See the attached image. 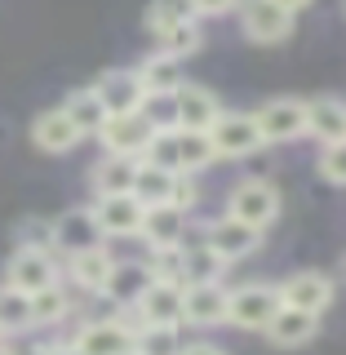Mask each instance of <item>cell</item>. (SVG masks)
I'll return each instance as SVG.
<instances>
[{"label": "cell", "mask_w": 346, "mask_h": 355, "mask_svg": "<svg viewBox=\"0 0 346 355\" xmlns=\"http://www.w3.org/2000/svg\"><path fill=\"white\" fill-rule=\"evenodd\" d=\"M67 315H71V293H67V284H53V288H44V293L31 297V324L36 329H58Z\"/></svg>", "instance_id": "27"}, {"label": "cell", "mask_w": 346, "mask_h": 355, "mask_svg": "<svg viewBox=\"0 0 346 355\" xmlns=\"http://www.w3.org/2000/svg\"><path fill=\"white\" fill-rule=\"evenodd\" d=\"M103 244V231H98V222L89 209H71L67 218L53 222V249H62L67 258L71 253H85V249H98Z\"/></svg>", "instance_id": "20"}, {"label": "cell", "mask_w": 346, "mask_h": 355, "mask_svg": "<svg viewBox=\"0 0 346 355\" xmlns=\"http://www.w3.org/2000/svg\"><path fill=\"white\" fill-rule=\"evenodd\" d=\"M275 311H280V288L275 284H240V288H231L227 324H236L244 333H266Z\"/></svg>", "instance_id": "3"}, {"label": "cell", "mask_w": 346, "mask_h": 355, "mask_svg": "<svg viewBox=\"0 0 346 355\" xmlns=\"http://www.w3.org/2000/svg\"><path fill=\"white\" fill-rule=\"evenodd\" d=\"M142 324H164V329H182V288L178 284H151L142 293V302L133 306Z\"/></svg>", "instance_id": "22"}, {"label": "cell", "mask_w": 346, "mask_h": 355, "mask_svg": "<svg viewBox=\"0 0 346 355\" xmlns=\"http://www.w3.org/2000/svg\"><path fill=\"white\" fill-rule=\"evenodd\" d=\"M138 164L133 155H103L94 164V196H129L138 182Z\"/></svg>", "instance_id": "24"}, {"label": "cell", "mask_w": 346, "mask_h": 355, "mask_svg": "<svg viewBox=\"0 0 346 355\" xmlns=\"http://www.w3.org/2000/svg\"><path fill=\"white\" fill-rule=\"evenodd\" d=\"M18 249H44V253H53V222L49 218L18 222Z\"/></svg>", "instance_id": "37"}, {"label": "cell", "mask_w": 346, "mask_h": 355, "mask_svg": "<svg viewBox=\"0 0 346 355\" xmlns=\"http://www.w3.org/2000/svg\"><path fill=\"white\" fill-rule=\"evenodd\" d=\"M258 133L266 147H280V142H297L306 138V98H271L253 111Z\"/></svg>", "instance_id": "4"}, {"label": "cell", "mask_w": 346, "mask_h": 355, "mask_svg": "<svg viewBox=\"0 0 346 355\" xmlns=\"http://www.w3.org/2000/svg\"><path fill=\"white\" fill-rule=\"evenodd\" d=\"M200 240H205L222 262H240V258H249V253H258L262 231H253V227H244V222H236V218L222 214L218 222H205Z\"/></svg>", "instance_id": "11"}, {"label": "cell", "mask_w": 346, "mask_h": 355, "mask_svg": "<svg viewBox=\"0 0 346 355\" xmlns=\"http://www.w3.org/2000/svg\"><path fill=\"white\" fill-rule=\"evenodd\" d=\"M151 284H155V280H151V266H147V262H116V266H111V275H107L103 297H107L116 311H133Z\"/></svg>", "instance_id": "15"}, {"label": "cell", "mask_w": 346, "mask_h": 355, "mask_svg": "<svg viewBox=\"0 0 346 355\" xmlns=\"http://www.w3.org/2000/svg\"><path fill=\"white\" fill-rule=\"evenodd\" d=\"M138 236L147 240V249H178V244H187V214L178 205H151L142 214Z\"/></svg>", "instance_id": "16"}, {"label": "cell", "mask_w": 346, "mask_h": 355, "mask_svg": "<svg viewBox=\"0 0 346 355\" xmlns=\"http://www.w3.org/2000/svg\"><path fill=\"white\" fill-rule=\"evenodd\" d=\"M315 333H320V315H311V311H297V306H284V302H280V311H275V320L266 324V338H271V347H284V351L306 347Z\"/></svg>", "instance_id": "19"}, {"label": "cell", "mask_w": 346, "mask_h": 355, "mask_svg": "<svg viewBox=\"0 0 346 355\" xmlns=\"http://www.w3.org/2000/svg\"><path fill=\"white\" fill-rule=\"evenodd\" d=\"M31 297L18 293V288L0 284V333L5 338H14V333H31Z\"/></svg>", "instance_id": "30"}, {"label": "cell", "mask_w": 346, "mask_h": 355, "mask_svg": "<svg viewBox=\"0 0 346 355\" xmlns=\"http://www.w3.org/2000/svg\"><path fill=\"white\" fill-rule=\"evenodd\" d=\"M275 5H284V9H288V14H293V18H297V14H302V9L311 5V0H275Z\"/></svg>", "instance_id": "43"}, {"label": "cell", "mask_w": 346, "mask_h": 355, "mask_svg": "<svg viewBox=\"0 0 346 355\" xmlns=\"http://www.w3.org/2000/svg\"><path fill=\"white\" fill-rule=\"evenodd\" d=\"M151 125H147V116L142 111H129V116H107V125H103V151L107 155H133V160H142V151H147V142H151Z\"/></svg>", "instance_id": "12"}, {"label": "cell", "mask_w": 346, "mask_h": 355, "mask_svg": "<svg viewBox=\"0 0 346 355\" xmlns=\"http://www.w3.org/2000/svg\"><path fill=\"white\" fill-rule=\"evenodd\" d=\"M275 288H280L284 306L311 311V315H325V311L333 306V297H338V284H333L325 271H293L288 280H280Z\"/></svg>", "instance_id": "9"}, {"label": "cell", "mask_w": 346, "mask_h": 355, "mask_svg": "<svg viewBox=\"0 0 346 355\" xmlns=\"http://www.w3.org/2000/svg\"><path fill=\"white\" fill-rule=\"evenodd\" d=\"M0 355H14V347H9V338L0 333Z\"/></svg>", "instance_id": "44"}, {"label": "cell", "mask_w": 346, "mask_h": 355, "mask_svg": "<svg viewBox=\"0 0 346 355\" xmlns=\"http://www.w3.org/2000/svg\"><path fill=\"white\" fill-rule=\"evenodd\" d=\"M209 138H214V151L218 160H244V155L262 151V133H258V120H253V111L244 116V111H222L218 125L209 129Z\"/></svg>", "instance_id": "5"}, {"label": "cell", "mask_w": 346, "mask_h": 355, "mask_svg": "<svg viewBox=\"0 0 346 355\" xmlns=\"http://www.w3.org/2000/svg\"><path fill=\"white\" fill-rule=\"evenodd\" d=\"M151 280L155 284H187V266H182V244L178 249H151Z\"/></svg>", "instance_id": "34"}, {"label": "cell", "mask_w": 346, "mask_h": 355, "mask_svg": "<svg viewBox=\"0 0 346 355\" xmlns=\"http://www.w3.org/2000/svg\"><path fill=\"white\" fill-rule=\"evenodd\" d=\"M173 103H178V129L209 133V129L218 125V116H222L218 94H209V89L196 85V80H182V89L173 94Z\"/></svg>", "instance_id": "14"}, {"label": "cell", "mask_w": 346, "mask_h": 355, "mask_svg": "<svg viewBox=\"0 0 346 355\" xmlns=\"http://www.w3.org/2000/svg\"><path fill=\"white\" fill-rule=\"evenodd\" d=\"M293 14L275 0H244L240 5V31L249 36L253 44H280L293 36Z\"/></svg>", "instance_id": "7"}, {"label": "cell", "mask_w": 346, "mask_h": 355, "mask_svg": "<svg viewBox=\"0 0 346 355\" xmlns=\"http://www.w3.org/2000/svg\"><path fill=\"white\" fill-rule=\"evenodd\" d=\"M111 266H116V258H111V249H107V244H98V249L71 253L62 271H67V280H71L76 288H85V293H94V297H103Z\"/></svg>", "instance_id": "17"}, {"label": "cell", "mask_w": 346, "mask_h": 355, "mask_svg": "<svg viewBox=\"0 0 346 355\" xmlns=\"http://www.w3.org/2000/svg\"><path fill=\"white\" fill-rule=\"evenodd\" d=\"M306 138H315L320 147L346 138V103L342 98H306Z\"/></svg>", "instance_id": "18"}, {"label": "cell", "mask_w": 346, "mask_h": 355, "mask_svg": "<svg viewBox=\"0 0 346 355\" xmlns=\"http://www.w3.org/2000/svg\"><path fill=\"white\" fill-rule=\"evenodd\" d=\"M62 111H67V120L80 129V138H98L103 125H107V111H103V103H98L94 85H89V89H76V94L62 103Z\"/></svg>", "instance_id": "25"}, {"label": "cell", "mask_w": 346, "mask_h": 355, "mask_svg": "<svg viewBox=\"0 0 346 355\" xmlns=\"http://www.w3.org/2000/svg\"><path fill=\"white\" fill-rule=\"evenodd\" d=\"M178 355H227L222 347H214V342H182V351Z\"/></svg>", "instance_id": "41"}, {"label": "cell", "mask_w": 346, "mask_h": 355, "mask_svg": "<svg viewBox=\"0 0 346 355\" xmlns=\"http://www.w3.org/2000/svg\"><path fill=\"white\" fill-rule=\"evenodd\" d=\"M196 200H200L196 178H191V173H178V182H173V205L182 209V214H191V209H196Z\"/></svg>", "instance_id": "39"}, {"label": "cell", "mask_w": 346, "mask_h": 355, "mask_svg": "<svg viewBox=\"0 0 346 355\" xmlns=\"http://www.w3.org/2000/svg\"><path fill=\"white\" fill-rule=\"evenodd\" d=\"M89 214H94L103 240H129V236L142 231V214H147V205H142L133 191L129 196H94Z\"/></svg>", "instance_id": "6"}, {"label": "cell", "mask_w": 346, "mask_h": 355, "mask_svg": "<svg viewBox=\"0 0 346 355\" xmlns=\"http://www.w3.org/2000/svg\"><path fill=\"white\" fill-rule=\"evenodd\" d=\"M187 18H196V9L187 5V0H155V5L147 9V27H151L155 40H160L164 31H173L178 22H187Z\"/></svg>", "instance_id": "33"}, {"label": "cell", "mask_w": 346, "mask_h": 355, "mask_svg": "<svg viewBox=\"0 0 346 355\" xmlns=\"http://www.w3.org/2000/svg\"><path fill=\"white\" fill-rule=\"evenodd\" d=\"M31 142H36L40 151H49V155H62V151H71L76 142H80V129L67 120L62 107H49V111H40V116L31 120Z\"/></svg>", "instance_id": "21"}, {"label": "cell", "mask_w": 346, "mask_h": 355, "mask_svg": "<svg viewBox=\"0 0 346 355\" xmlns=\"http://www.w3.org/2000/svg\"><path fill=\"white\" fill-rule=\"evenodd\" d=\"M182 266H187V284H214V280H222V271H227V262H222L205 240L182 244Z\"/></svg>", "instance_id": "28"}, {"label": "cell", "mask_w": 346, "mask_h": 355, "mask_svg": "<svg viewBox=\"0 0 346 355\" xmlns=\"http://www.w3.org/2000/svg\"><path fill=\"white\" fill-rule=\"evenodd\" d=\"M71 347L80 355H133V324L129 320H85L80 329H76Z\"/></svg>", "instance_id": "8"}, {"label": "cell", "mask_w": 346, "mask_h": 355, "mask_svg": "<svg viewBox=\"0 0 346 355\" xmlns=\"http://www.w3.org/2000/svg\"><path fill=\"white\" fill-rule=\"evenodd\" d=\"M218 160V151H214V138L209 133H196V129H178V164H182V173H200V169H209V164Z\"/></svg>", "instance_id": "26"}, {"label": "cell", "mask_w": 346, "mask_h": 355, "mask_svg": "<svg viewBox=\"0 0 346 355\" xmlns=\"http://www.w3.org/2000/svg\"><path fill=\"white\" fill-rule=\"evenodd\" d=\"M173 182L178 173L169 169H155V164H138V182H133V196L142 200V205H173Z\"/></svg>", "instance_id": "29"}, {"label": "cell", "mask_w": 346, "mask_h": 355, "mask_svg": "<svg viewBox=\"0 0 346 355\" xmlns=\"http://www.w3.org/2000/svg\"><path fill=\"white\" fill-rule=\"evenodd\" d=\"M40 355H80L71 342H58V347H40Z\"/></svg>", "instance_id": "42"}, {"label": "cell", "mask_w": 346, "mask_h": 355, "mask_svg": "<svg viewBox=\"0 0 346 355\" xmlns=\"http://www.w3.org/2000/svg\"><path fill=\"white\" fill-rule=\"evenodd\" d=\"M133 71H138L142 94H147V98H151V94H178V89H182V62L169 58L164 49L147 53V58L133 67Z\"/></svg>", "instance_id": "23"}, {"label": "cell", "mask_w": 346, "mask_h": 355, "mask_svg": "<svg viewBox=\"0 0 346 355\" xmlns=\"http://www.w3.org/2000/svg\"><path fill=\"white\" fill-rule=\"evenodd\" d=\"M5 284L18 288V293H27V297H36L44 288L62 284V262L44 249H14L9 262H5Z\"/></svg>", "instance_id": "2"}, {"label": "cell", "mask_w": 346, "mask_h": 355, "mask_svg": "<svg viewBox=\"0 0 346 355\" xmlns=\"http://www.w3.org/2000/svg\"><path fill=\"white\" fill-rule=\"evenodd\" d=\"M320 178H329L333 187H346V138L320 147Z\"/></svg>", "instance_id": "38"}, {"label": "cell", "mask_w": 346, "mask_h": 355, "mask_svg": "<svg viewBox=\"0 0 346 355\" xmlns=\"http://www.w3.org/2000/svg\"><path fill=\"white\" fill-rule=\"evenodd\" d=\"M142 116H147V125L155 133H173L178 129V103H173V94H151L147 103H142Z\"/></svg>", "instance_id": "36"}, {"label": "cell", "mask_w": 346, "mask_h": 355, "mask_svg": "<svg viewBox=\"0 0 346 355\" xmlns=\"http://www.w3.org/2000/svg\"><path fill=\"white\" fill-rule=\"evenodd\" d=\"M94 94H98V103H103L107 116H129V111H142V103H147L138 71H129V67L103 71V80L94 85Z\"/></svg>", "instance_id": "13"}, {"label": "cell", "mask_w": 346, "mask_h": 355, "mask_svg": "<svg viewBox=\"0 0 346 355\" xmlns=\"http://www.w3.org/2000/svg\"><path fill=\"white\" fill-rule=\"evenodd\" d=\"M227 218L244 222L253 231H266L275 218H280V191H275L266 178H244V182L231 187L227 196Z\"/></svg>", "instance_id": "1"}, {"label": "cell", "mask_w": 346, "mask_h": 355, "mask_svg": "<svg viewBox=\"0 0 346 355\" xmlns=\"http://www.w3.org/2000/svg\"><path fill=\"white\" fill-rule=\"evenodd\" d=\"M227 306H231V288L222 280H214V284H182V324H196V329L227 324Z\"/></svg>", "instance_id": "10"}, {"label": "cell", "mask_w": 346, "mask_h": 355, "mask_svg": "<svg viewBox=\"0 0 346 355\" xmlns=\"http://www.w3.org/2000/svg\"><path fill=\"white\" fill-rule=\"evenodd\" d=\"M142 164H155V169L182 173V164H178V129H173V133H151L147 151H142Z\"/></svg>", "instance_id": "35"}, {"label": "cell", "mask_w": 346, "mask_h": 355, "mask_svg": "<svg viewBox=\"0 0 346 355\" xmlns=\"http://www.w3.org/2000/svg\"><path fill=\"white\" fill-rule=\"evenodd\" d=\"M178 351H182L178 329H164V324H138L133 329V355H178Z\"/></svg>", "instance_id": "31"}, {"label": "cell", "mask_w": 346, "mask_h": 355, "mask_svg": "<svg viewBox=\"0 0 346 355\" xmlns=\"http://www.w3.org/2000/svg\"><path fill=\"white\" fill-rule=\"evenodd\" d=\"M155 44H160L169 58H178V62L191 58V53H200V44H205V36H200V18L178 22V27H173V31H164V36L155 40Z\"/></svg>", "instance_id": "32"}, {"label": "cell", "mask_w": 346, "mask_h": 355, "mask_svg": "<svg viewBox=\"0 0 346 355\" xmlns=\"http://www.w3.org/2000/svg\"><path fill=\"white\" fill-rule=\"evenodd\" d=\"M187 5L196 9V18H222V14H231V9H240L244 0H187Z\"/></svg>", "instance_id": "40"}]
</instances>
